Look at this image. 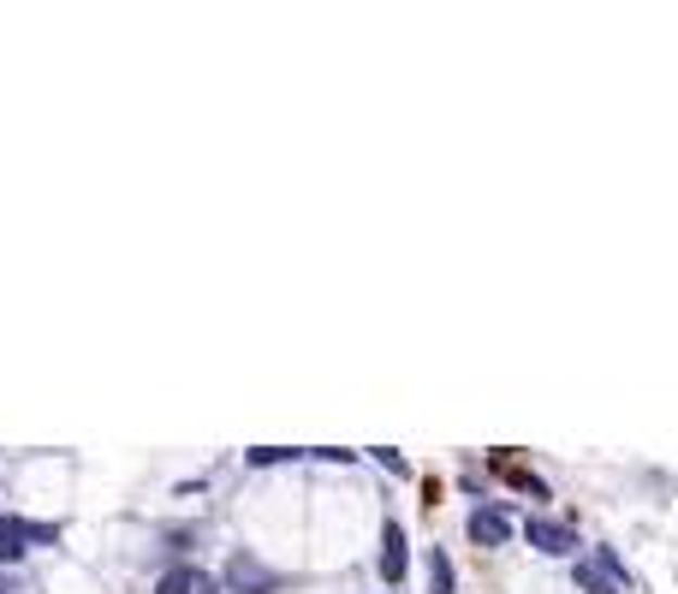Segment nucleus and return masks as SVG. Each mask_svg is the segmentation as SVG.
I'll use <instances>...</instances> for the list:
<instances>
[{
	"instance_id": "7ed1b4c3",
	"label": "nucleus",
	"mask_w": 678,
	"mask_h": 594,
	"mask_svg": "<svg viewBox=\"0 0 678 594\" xmlns=\"http://www.w3.org/2000/svg\"><path fill=\"white\" fill-rule=\"evenodd\" d=\"M470 541H476V547H500V541H512V517L494 511V505H476V511H470Z\"/></svg>"
},
{
	"instance_id": "1a4fd4ad",
	"label": "nucleus",
	"mask_w": 678,
	"mask_h": 594,
	"mask_svg": "<svg viewBox=\"0 0 678 594\" xmlns=\"http://www.w3.org/2000/svg\"><path fill=\"white\" fill-rule=\"evenodd\" d=\"M191 589H197V577H191V571H167L155 594H191Z\"/></svg>"
},
{
	"instance_id": "f257e3e1",
	"label": "nucleus",
	"mask_w": 678,
	"mask_h": 594,
	"mask_svg": "<svg viewBox=\"0 0 678 594\" xmlns=\"http://www.w3.org/2000/svg\"><path fill=\"white\" fill-rule=\"evenodd\" d=\"M524 541H530L536 553H548V559H572L577 553V535L565 523H554V517H530V523H524Z\"/></svg>"
},
{
	"instance_id": "9d476101",
	"label": "nucleus",
	"mask_w": 678,
	"mask_h": 594,
	"mask_svg": "<svg viewBox=\"0 0 678 594\" xmlns=\"http://www.w3.org/2000/svg\"><path fill=\"white\" fill-rule=\"evenodd\" d=\"M280 458H292V452H286V446H256V452H250V464H280Z\"/></svg>"
},
{
	"instance_id": "39448f33",
	"label": "nucleus",
	"mask_w": 678,
	"mask_h": 594,
	"mask_svg": "<svg viewBox=\"0 0 678 594\" xmlns=\"http://www.w3.org/2000/svg\"><path fill=\"white\" fill-rule=\"evenodd\" d=\"M24 541H54V529H30V523H0V559H18Z\"/></svg>"
},
{
	"instance_id": "0eeeda50",
	"label": "nucleus",
	"mask_w": 678,
	"mask_h": 594,
	"mask_svg": "<svg viewBox=\"0 0 678 594\" xmlns=\"http://www.w3.org/2000/svg\"><path fill=\"white\" fill-rule=\"evenodd\" d=\"M494 470H500V476H506V482H512V488H524V494H536V500H548V482H542V476H530V470H512V464H506V458H494Z\"/></svg>"
},
{
	"instance_id": "f03ea898",
	"label": "nucleus",
	"mask_w": 678,
	"mask_h": 594,
	"mask_svg": "<svg viewBox=\"0 0 678 594\" xmlns=\"http://www.w3.org/2000/svg\"><path fill=\"white\" fill-rule=\"evenodd\" d=\"M226 583H233L238 594H274V589H280V577H274L268 565H256L250 553H238V559L226 565Z\"/></svg>"
},
{
	"instance_id": "20e7f679",
	"label": "nucleus",
	"mask_w": 678,
	"mask_h": 594,
	"mask_svg": "<svg viewBox=\"0 0 678 594\" xmlns=\"http://www.w3.org/2000/svg\"><path fill=\"white\" fill-rule=\"evenodd\" d=\"M405 565H411V553H405V529L387 523V529H381V577H387V583H399V577H405Z\"/></svg>"
},
{
	"instance_id": "6e6552de",
	"label": "nucleus",
	"mask_w": 678,
	"mask_h": 594,
	"mask_svg": "<svg viewBox=\"0 0 678 594\" xmlns=\"http://www.w3.org/2000/svg\"><path fill=\"white\" fill-rule=\"evenodd\" d=\"M429 583H435V594H452V565H447L441 547L429 553Z\"/></svg>"
},
{
	"instance_id": "423d86ee",
	"label": "nucleus",
	"mask_w": 678,
	"mask_h": 594,
	"mask_svg": "<svg viewBox=\"0 0 678 594\" xmlns=\"http://www.w3.org/2000/svg\"><path fill=\"white\" fill-rule=\"evenodd\" d=\"M577 589H589V594H625L595 559H577Z\"/></svg>"
},
{
	"instance_id": "9b49d317",
	"label": "nucleus",
	"mask_w": 678,
	"mask_h": 594,
	"mask_svg": "<svg viewBox=\"0 0 678 594\" xmlns=\"http://www.w3.org/2000/svg\"><path fill=\"white\" fill-rule=\"evenodd\" d=\"M375 458H381V464H387V470H399V476H405V458H399V452H393V446H375Z\"/></svg>"
}]
</instances>
